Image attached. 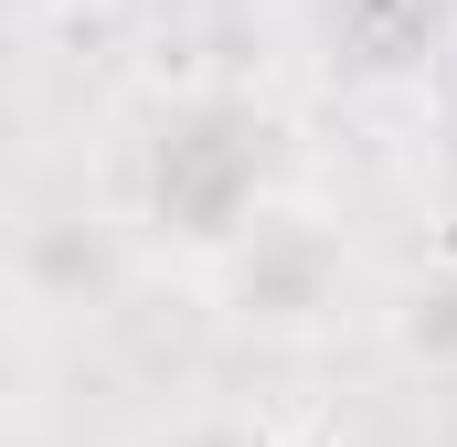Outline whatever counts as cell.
Returning <instances> with one entry per match:
<instances>
[{
  "label": "cell",
  "mask_w": 457,
  "mask_h": 447,
  "mask_svg": "<svg viewBox=\"0 0 457 447\" xmlns=\"http://www.w3.org/2000/svg\"><path fill=\"white\" fill-rule=\"evenodd\" d=\"M415 128H426V171H436V192L457 203V54H447V75L415 97Z\"/></svg>",
  "instance_id": "cell-3"
},
{
  "label": "cell",
  "mask_w": 457,
  "mask_h": 447,
  "mask_svg": "<svg viewBox=\"0 0 457 447\" xmlns=\"http://www.w3.org/2000/svg\"><path fill=\"white\" fill-rule=\"evenodd\" d=\"M298 203V117L245 75H170L107 117L96 224L149 266L213 277Z\"/></svg>",
  "instance_id": "cell-1"
},
{
  "label": "cell",
  "mask_w": 457,
  "mask_h": 447,
  "mask_svg": "<svg viewBox=\"0 0 457 447\" xmlns=\"http://www.w3.org/2000/svg\"><path fill=\"white\" fill-rule=\"evenodd\" d=\"M287 43L320 86L415 107L457 54V0H287Z\"/></svg>",
  "instance_id": "cell-2"
}]
</instances>
